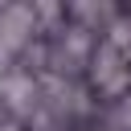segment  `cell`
<instances>
[{
	"label": "cell",
	"mask_w": 131,
	"mask_h": 131,
	"mask_svg": "<svg viewBox=\"0 0 131 131\" xmlns=\"http://www.w3.org/2000/svg\"><path fill=\"white\" fill-rule=\"evenodd\" d=\"M127 78H131V70L123 66V53H119L111 41L98 45V53H94V86L106 90V94H119V90L127 86Z\"/></svg>",
	"instance_id": "1"
},
{
	"label": "cell",
	"mask_w": 131,
	"mask_h": 131,
	"mask_svg": "<svg viewBox=\"0 0 131 131\" xmlns=\"http://www.w3.org/2000/svg\"><path fill=\"white\" fill-rule=\"evenodd\" d=\"M123 119H131V98H127V106H123Z\"/></svg>",
	"instance_id": "2"
}]
</instances>
